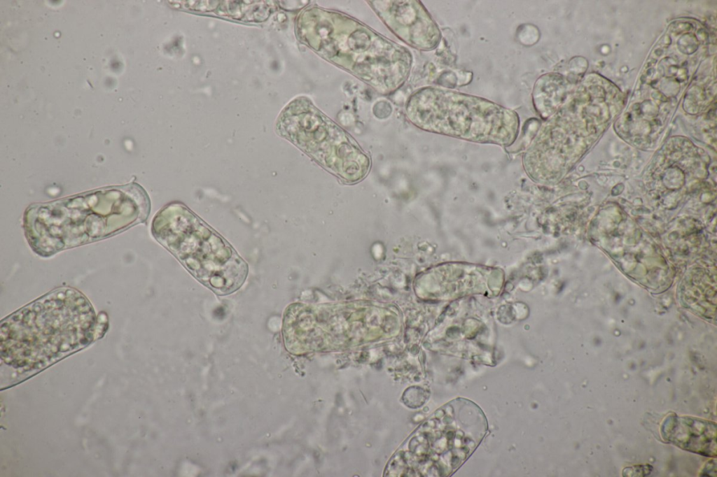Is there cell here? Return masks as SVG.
Segmentation results:
<instances>
[{"label":"cell","instance_id":"7a4b0ae2","mask_svg":"<svg viewBox=\"0 0 717 477\" xmlns=\"http://www.w3.org/2000/svg\"><path fill=\"white\" fill-rule=\"evenodd\" d=\"M150 211L148 195L133 183L32 204L25 213L23 227L32 249L48 257L143 223Z\"/></svg>","mask_w":717,"mask_h":477},{"label":"cell","instance_id":"6da1fadb","mask_svg":"<svg viewBox=\"0 0 717 477\" xmlns=\"http://www.w3.org/2000/svg\"><path fill=\"white\" fill-rule=\"evenodd\" d=\"M104 313L69 287L57 288L1 320V369L4 387L19 383L102 338Z\"/></svg>","mask_w":717,"mask_h":477},{"label":"cell","instance_id":"8992f818","mask_svg":"<svg viewBox=\"0 0 717 477\" xmlns=\"http://www.w3.org/2000/svg\"><path fill=\"white\" fill-rule=\"evenodd\" d=\"M277 130L346 182L359 181L368 172L370 159L356 142L307 98H297L283 110Z\"/></svg>","mask_w":717,"mask_h":477},{"label":"cell","instance_id":"3957f363","mask_svg":"<svg viewBox=\"0 0 717 477\" xmlns=\"http://www.w3.org/2000/svg\"><path fill=\"white\" fill-rule=\"evenodd\" d=\"M297 27L312 49L382 94L398 89L409 73L408 50L343 14L309 8L302 13Z\"/></svg>","mask_w":717,"mask_h":477},{"label":"cell","instance_id":"277c9868","mask_svg":"<svg viewBox=\"0 0 717 477\" xmlns=\"http://www.w3.org/2000/svg\"><path fill=\"white\" fill-rule=\"evenodd\" d=\"M151 232L204 285L220 295L238 290L247 276L245 262L221 236L181 204L155 216Z\"/></svg>","mask_w":717,"mask_h":477},{"label":"cell","instance_id":"52a82bcc","mask_svg":"<svg viewBox=\"0 0 717 477\" xmlns=\"http://www.w3.org/2000/svg\"><path fill=\"white\" fill-rule=\"evenodd\" d=\"M370 3L387 27L406 43L421 50H430L438 45L440 31L419 1Z\"/></svg>","mask_w":717,"mask_h":477},{"label":"cell","instance_id":"5b68a950","mask_svg":"<svg viewBox=\"0 0 717 477\" xmlns=\"http://www.w3.org/2000/svg\"><path fill=\"white\" fill-rule=\"evenodd\" d=\"M406 111L419 128L476 142L508 145L515 139L519 127L513 111L440 88L419 90L410 98Z\"/></svg>","mask_w":717,"mask_h":477},{"label":"cell","instance_id":"ba28073f","mask_svg":"<svg viewBox=\"0 0 717 477\" xmlns=\"http://www.w3.org/2000/svg\"><path fill=\"white\" fill-rule=\"evenodd\" d=\"M664 439L682 449L716 456V425L697 418L669 415L661 428Z\"/></svg>","mask_w":717,"mask_h":477}]
</instances>
